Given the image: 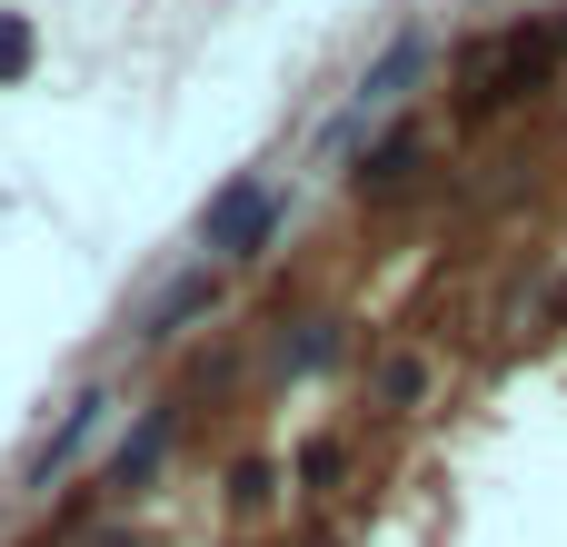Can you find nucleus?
Wrapping results in <instances>:
<instances>
[{
    "instance_id": "nucleus-1",
    "label": "nucleus",
    "mask_w": 567,
    "mask_h": 547,
    "mask_svg": "<svg viewBox=\"0 0 567 547\" xmlns=\"http://www.w3.org/2000/svg\"><path fill=\"white\" fill-rule=\"evenodd\" d=\"M567 50V20H538V30H498L478 60H468V110H498V100H528L548 80V60Z\"/></svg>"
},
{
    "instance_id": "nucleus-2",
    "label": "nucleus",
    "mask_w": 567,
    "mask_h": 547,
    "mask_svg": "<svg viewBox=\"0 0 567 547\" xmlns=\"http://www.w3.org/2000/svg\"><path fill=\"white\" fill-rule=\"evenodd\" d=\"M269 229H279V199H269L259 179H239V189H219V199H209V249H219V259L269 249Z\"/></svg>"
},
{
    "instance_id": "nucleus-3",
    "label": "nucleus",
    "mask_w": 567,
    "mask_h": 547,
    "mask_svg": "<svg viewBox=\"0 0 567 547\" xmlns=\"http://www.w3.org/2000/svg\"><path fill=\"white\" fill-rule=\"evenodd\" d=\"M100 409H110V399H100V389H90V399H80V409H70V419H60V438H50V448H40V458H30V488H50V478H60V468H70V448H80V438H90V429H100Z\"/></svg>"
},
{
    "instance_id": "nucleus-4",
    "label": "nucleus",
    "mask_w": 567,
    "mask_h": 547,
    "mask_svg": "<svg viewBox=\"0 0 567 547\" xmlns=\"http://www.w3.org/2000/svg\"><path fill=\"white\" fill-rule=\"evenodd\" d=\"M209 289H219V279H209V269H189V279H179V289H169V299L150 309V339H179V329H189V319L209 309Z\"/></svg>"
},
{
    "instance_id": "nucleus-5",
    "label": "nucleus",
    "mask_w": 567,
    "mask_h": 547,
    "mask_svg": "<svg viewBox=\"0 0 567 547\" xmlns=\"http://www.w3.org/2000/svg\"><path fill=\"white\" fill-rule=\"evenodd\" d=\"M159 448H169V409H159V419H150V429L120 448V458H110V488H140V478L159 468Z\"/></svg>"
},
{
    "instance_id": "nucleus-6",
    "label": "nucleus",
    "mask_w": 567,
    "mask_h": 547,
    "mask_svg": "<svg viewBox=\"0 0 567 547\" xmlns=\"http://www.w3.org/2000/svg\"><path fill=\"white\" fill-rule=\"evenodd\" d=\"M409 169H419V140H389V149H379V159H369L359 179H369V189H399Z\"/></svg>"
},
{
    "instance_id": "nucleus-7",
    "label": "nucleus",
    "mask_w": 567,
    "mask_h": 547,
    "mask_svg": "<svg viewBox=\"0 0 567 547\" xmlns=\"http://www.w3.org/2000/svg\"><path fill=\"white\" fill-rule=\"evenodd\" d=\"M20 70H30V20L0 10V80H20Z\"/></svg>"
}]
</instances>
